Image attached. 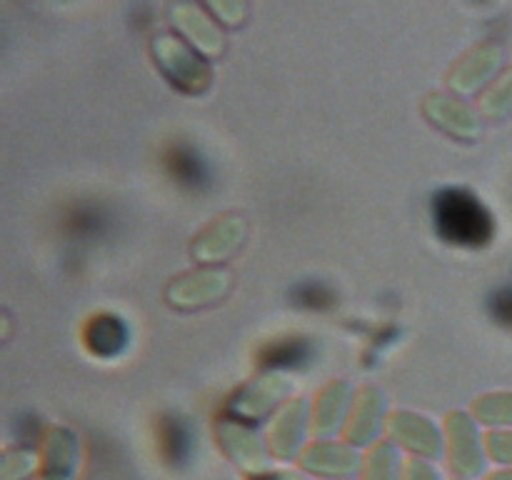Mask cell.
Masks as SVG:
<instances>
[{
  "label": "cell",
  "instance_id": "cell-1",
  "mask_svg": "<svg viewBox=\"0 0 512 480\" xmlns=\"http://www.w3.org/2000/svg\"><path fill=\"white\" fill-rule=\"evenodd\" d=\"M430 225L445 245L478 250L493 243L495 218L488 205L468 188L445 185L430 198Z\"/></svg>",
  "mask_w": 512,
  "mask_h": 480
},
{
  "label": "cell",
  "instance_id": "cell-2",
  "mask_svg": "<svg viewBox=\"0 0 512 480\" xmlns=\"http://www.w3.org/2000/svg\"><path fill=\"white\" fill-rule=\"evenodd\" d=\"M165 175L178 190L188 195H203L213 188V165L198 145L188 140H175L163 150L160 158Z\"/></svg>",
  "mask_w": 512,
  "mask_h": 480
},
{
  "label": "cell",
  "instance_id": "cell-3",
  "mask_svg": "<svg viewBox=\"0 0 512 480\" xmlns=\"http://www.w3.org/2000/svg\"><path fill=\"white\" fill-rule=\"evenodd\" d=\"M158 453L170 468H183L195 453L193 425L178 413H163L158 418Z\"/></svg>",
  "mask_w": 512,
  "mask_h": 480
},
{
  "label": "cell",
  "instance_id": "cell-4",
  "mask_svg": "<svg viewBox=\"0 0 512 480\" xmlns=\"http://www.w3.org/2000/svg\"><path fill=\"white\" fill-rule=\"evenodd\" d=\"M85 348L100 360H113L123 355L130 343V330L125 320L115 313H98L85 325Z\"/></svg>",
  "mask_w": 512,
  "mask_h": 480
},
{
  "label": "cell",
  "instance_id": "cell-5",
  "mask_svg": "<svg viewBox=\"0 0 512 480\" xmlns=\"http://www.w3.org/2000/svg\"><path fill=\"white\" fill-rule=\"evenodd\" d=\"M315 345L308 338H300V335H285V338L270 340L268 345H263L258 355V363L263 368H275V370H300L305 365L313 363Z\"/></svg>",
  "mask_w": 512,
  "mask_h": 480
},
{
  "label": "cell",
  "instance_id": "cell-6",
  "mask_svg": "<svg viewBox=\"0 0 512 480\" xmlns=\"http://www.w3.org/2000/svg\"><path fill=\"white\" fill-rule=\"evenodd\" d=\"M110 213L98 203H78L65 213V233L75 243H95L105 238L110 228Z\"/></svg>",
  "mask_w": 512,
  "mask_h": 480
},
{
  "label": "cell",
  "instance_id": "cell-7",
  "mask_svg": "<svg viewBox=\"0 0 512 480\" xmlns=\"http://www.w3.org/2000/svg\"><path fill=\"white\" fill-rule=\"evenodd\" d=\"M290 303L303 310H328L335 305V290L325 280H298L290 288Z\"/></svg>",
  "mask_w": 512,
  "mask_h": 480
},
{
  "label": "cell",
  "instance_id": "cell-8",
  "mask_svg": "<svg viewBox=\"0 0 512 480\" xmlns=\"http://www.w3.org/2000/svg\"><path fill=\"white\" fill-rule=\"evenodd\" d=\"M485 308L488 315L493 318V323H498L500 328L512 330V283H503L488 295L485 300Z\"/></svg>",
  "mask_w": 512,
  "mask_h": 480
},
{
  "label": "cell",
  "instance_id": "cell-9",
  "mask_svg": "<svg viewBox=\"0 0 512 480\" xmlns=\"http://www.w3.org/2000/svg\"><path fill=\"white\" fill-rule=\"evenodd\" d=\"M265 480H280V478H265Z\"/></svg>",
  "mask_w": 512,
  "mask_h": 480
}]
</instances>
